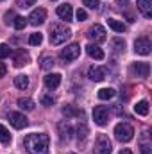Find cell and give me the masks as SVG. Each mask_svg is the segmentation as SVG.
Masks as SVG:
<instances>
[{
    "instance_id": "1",
    "label": "cell",
    "mask_w": 152,
    "mask_h": 154,
    "mask_svg": "<svg viewBox=\"0 0 152 154\" xmlns=\"http://www.w3.org/2000/svg\"><path fill=\"white\" fill-rule=\"evenodd\" d=\"M48 143L50 138L45 133H32L27 134L23 140V147L29 154H48Z\"/></svg>"
},
{
    "instance_id": "2",
    "label": "cell",
    "mask_w": 152,
    "mask_h": 154,
    "mask_svg": "<svg viewBox=\"0 0 152 154\" xmlns=\"http://www.w3.org/2000/svg\"><path fill=\"white\" fill-rule=\"evenodd\" d=\"M72 36V31L65 25H54L50 29V45H61Z\"/></svg>"
},
{
    "instance_id": "3",
    "label": "cell",
    "mask_w": 152,
    "mask_h": 154,
    "mask_svg": "<svg viewBox=\"0 0 152 154\" xmlns=\"http://www.w3.org/2000/svg\"><path fill=\"white\" fill-rule=\"evenodd\" d=\"M114 136H116L118 142L127 143V142L132 140V136H134V129H132L131 124H127V122H120V124H116V127H114Z\"/></svg>"
},
{
    "instance_id": "4",
    "label": "cell",
    "mask_w": 152,
    "mask_h": 154,
    "mask_svg": "<svg viewBox=\"0 0 152 154\" xmlns=\"http://www.w3.org/2000/svg\"><path fill=\"white\" fill-rule=\"evenodd\" d=\"M93 152L95 154H111L113 152V143L106 134H99L93 145Z\"/></svg>"
},
{
    "instance_id": "5",
    "label": "cell",
    "mask_w": 152,
    "mask_h": 154,
    "mask_svg": "<svg viewBox=\"0 0 152 154\" xmlns=\"http://www.w3.org/2000/svg\"><path fill=\"white\" fill-rule=\"evenodd\" d=\"M150 48H152L150 39L147 38V36H141V38H138L134 41V52L140 54V56H149Z\"/></svg>"
},
{
    "instance_id": "6",
    "label": "cell",
    "mask_w": 152,
    "mask_h": 154,
    "mask_svg": "<svg viewBox=\"0 0 152 154\" xmlns=\"http://www.w3.org/2000/svg\"><path fill=\"white\" fill-rule=\"evenodd\" d=\"M9 122H11V125L14 129H23V127L29 125V118L23 115V113H16V111L9 113Z\"/></svg>"
},
{
    "instance_id": "7",
    "label": "cell",
    "mask_w": 152,
    "mask_h": 154,
    "mask_svg": "<svg viewBox=\"0 0 152 154\" xmlns=\"http://www.w3.org/2000/svg\"><path fill=\"white\" fill-rule=\"evenodd\" d=\"M93 120L97 125H106L108 120H109V113H108V108L106 106H97L93 109Z\"/></svg>"
},
{
    "instance_id": "8",
    "label": "cell",
    "mask_w": 152,
    "mask_h": 154,
    "mask_svg": "<svg viewBox=\"0 0 152 154\" xmlns=\"http://www.w3.org/2000/svg\"><path fill=\"white\" fill-rule=\"evenodd\" d=\"M27 20H29V23H31V25H41V23H45V20H47V11H45L43 7L32 9Z\"/></svg>"
},
{
    "instance_id": "9",
    "label": "cell",
    "mask_w": 152,
    "mask_h": 154,
    "mask_svg": "<svg viewBox=\"0 0 152 154\" xmlns=\"http://www.w3.org/2000/svg\"><path fill=\"white\" fill-rule=\"evenodd\" d=\"M79 54H81V47L77 43H72V45H68L66 48L61 50V57L65 61H74V59L79 57Z\"/></svg>"
},
{
    "instance_id": "10",
    "label": "cell",
    "mask_w": 152,
    "mask_h": 154,
    "mask_svg": "<svg viewBox=\"0 0 152 154\" xmlns=\"http://www.w3.org/2000/svg\"><path fill=\"white\" fill-rule=\"evenodd\" d=\"M108 75V68L106 66H90V70H88V77L91 79V81H95V82H100V81H104Z\"/></svg>"
},
{
    "instance_id": "11",
    "label": "cell",
    "mask_w": 152,
    "mask_h": 154,
    "mask_svg": "<svg viewBox=\"0 0 152 154\" xmlns=\"http://www.w3.org/2000/svg\"><path fill=\"white\" fill-rule=\"evenodd\" d=\"M88 38H90V39H95L97 43H102V41H106V29H104L102 25L95 23V25L88 31Z\"/></svg>"
},
{
    "instance_id": "12",
    "label": "cell",
    "mask_w": 152,
    "mask_h": 154,
    "mask_svg": "<svg viewBox=\"0 0 152 154\" xmlns=\"http://www.w3.org/2000/svg\"><path fill=\"white\" fill-rule=\"evenodd\" d=\"M31 61V56H29V52L27 50H23V48H20V50H16L14 54H13V65L14 66H23V65H27Z\"/></svg>"
},
{
    "instance_id": "13",
    "label": "cell",
    "mask_w": 152,
    "mask_h": 154,
    "mask_svg": "<svg viewBox=\"0 0 152 154\" xmlns=\"http://www.w3.org/2000/svg\"><path fill=\"white\" fill-rule=\"evenodd\" d=\"M131 72H132V75L145 79V77H149V74H150V66H149V63H134L131 66Z\"/></svg>"
},
{
    "instance_id": "14",
    "label": "cell",
    "mask_w": 152,
    "mask_h": 154,
    "mask_svg": "<svg viewBox=\"0 0 152 154\" xmlns=\"http://www.w3.org/2000/svg\"><path fill=\"white\" fill-rule=\"evenodd\" d=\"M56 13H57V16H59L61 20H65V22H72V18H74V9H72L70 4H63V5H59Z\"/></svg>"
},
{
    "instance_id": "15",
    "label": "cell",
    "mask_w": 152,
    "mask_h": 154,
    "mask_svg": "<svg viewBox=\"0 0 152 154\" xmlns=\"http://www.w3.org/2000/svg\"><path fill=\"white\" fill-rule=\"evenodd\" d=\"M57 131H59L61 140H66V142L72 138V133H74V129H72V125L68 122H59L57 124Z\"/></svg>"
},
{
    "instance_id": "16",
    "label": "cell",
    "mask_w": 152,
    "mask_h": 154,
    "mask_svg": "<svg viewBox=\"0 0 152 154\" xmlns=\"http://www.w3.org/2000/svg\"><path fill=\"white\" fill-rule=\"evenodd\" d=\"M86 52H88L90 57H93V59H97V61H102V59H104V50H102L99 45L90 43V45L86 47Z\"/></svg>"
},
{
    "instance_id": "17",
    "label": "cell",
    "mask_w": 152,
    "mask_h": 154,
    "mask_svg": "<svg viewBox=\"0 0 152 154\" xmlns=\"http://www.w3.org/2000/svg\"><path fill=\"white\" fill-rule=\"evenodd\" d=\"M61 84V74H48L45 77V86L48 90H56Z\"/></svg>"
},
{
    "instance_id": "18",
    "label": "cell",
    "mask_w": 152,
    "mask_h": 154,
    "mask_svg": "<svg viewBox=\"0 0 152 154\" xmlns=\"http://www.w3.org/2000/svg\"><path fill=\"white\" fill-rule=\"evenodd\" d=\"M138 9L145 18L152 16V0H138Z\"/></svg>"
},
{
    "instance_id": "19",
    "label": "cell",
    "mask_w": 152,
    "mask_h": 154,
    "mask_svg": "<svg viewBox=\"0 0 152 154\" xmlns=\"http://www.w3.org/2000/svg\"><path fill=\"white\" fill-rule=\"evenodd\" d=\"M63 115L66 118H75V116H82V109H77L74 106H65L63 108Z\"/></svg>"
},
{
    "instance_id": "20",
    "label": "cell",
    "mask_w": 152,
    "mask_h": 154,
    "mask_svg": "<svg viewBox=\"0 0 152 154\" xmlns=\"http://www.w3.org/2000/svg\"><path fill=\"white\" fill-rule=\"evenodd\" d=\"M114 95H116V91H114L113 88H102V90H99V93H97V97H99L100 100H109V99H113Z\"/></svg>"
},
{
    "instance_id": "21",
    "label": "cell",
    "mask_w": 152,
    "mask_h": 154,
    "mask_svg": "<svg viewBox=\"0 0 152 154\" xmlns=\"http://www.w3.org/2000/svg\"><path fill=\"white\" fill-rule=\"evenodd\" d=\"M18 108L23 109V111H32V109H34V100L22 97V99H18Z\"/></svg>"
},
{
    "instance_id": "22",
    "label": "cell",
    "mask_w": 152,
    "mask_h": 154,
    "mask_svg": "<svg viewBox=\"0 0 152 154\" xmlns=\"http://www.w3.org/2000/svg\"><path fill=\"white\" fill-rule=\"evenodd\" d=\"M14 86L18 90H27L29 88V77L27 75H16L14 77Z\"/></svg>"
},
{
    "instance_id": "23",
    "label": "cell",
    "mask_w": 152,
    "mask_h": 154,
    "mask_svg": "<svg viewBox=\"0 0 152 154\" xmlns=\"http://www.w3.org/2000/svg\"><path fill=\"white\" fill-rule=\"evenodd\" d=\"M134 111L141 116H147L149 115V102H147V100H140V102L134 106Z\"/></svg>"
},
{
    "instance_id": "24",
    "label": "cell",
    "mask_w": 152,
    "mask_h": 154,
    "mask_svg": "<svg viewBox=\"0 0 152 154\" xmlns=\"http://www.w3.org/2000/svg\"><path fill=\"white\" fill-rule=\"evenodd\" d=\"M108 25L113 29L114 32H123V31H125V25H123V22H120V20H114V18H109V20H108Z\"/></svg>"
},
{
    "instance_id": "25",
    "label": "cell",
    "mask_w": 152,
    "mask_h": 154,
    "mask_svg": "<svg viewBox=\"0 0 152 154\" xmlns=\"http://www.w3.org/2000/svg\"><path fill=\"white\" fill-rule=\"evenodd\" d=\"M39 66H41V70H50V68L54 66V57L43 56V57L39 59Z\"/></svg>"
},
{
    "instance_id": "26",
    "label": "cell",
    "mask_w": 152,
    "mask_h": 154,
    "mask_svg": "<svg viewBox=\"0 0 152 154\" xmlns=\"http://www.w3.org/2000/svg\"><path fill=\"white\" fill-rule=\"evenodd\" d=\"M13 25H14V29H16V31H23V29H25V25H27V18H23V16H14Z\"/></svg>"
},
{
    "instance_id": "27",
    "label": "cell",
    "mask_w": 152,
    "mask_h": 154,
    "mask_svg": "<svg viewBox=\"0 0 152 154\" xmlns=\"http://www.w3.org/2000/svg\"><path fill=\"white\" fill-rule=\"evenodd\" d=\"M111 47H113L114 52H122L123 48H125V41L120 38H113L111 39Z\"/></svg>"
},
{
    "instance_id": "28",
    "label": "cell",
    "mask_w": 152,
    "mask_h": 154,
    "mask_svg": "<svg viewBox=\"0 0 152 154\" xmlns=\"http://www.w3.org/2000/svg\"><path fill=\"white\" fill-rule=\"evenodd\" d=\"M0 142L5 143V145L11 142V134H9V131H7L5 125H0Z\"/></svg>"
},
{
    "instance_id": "29",
    "label": "cell",
    "mask_w": 152,
    "mask_h": 154,
    "mask_svg": "<svg viewBox=\"0 0 152 154\" xmlns=\"http://www.w3.org/2000/svg\"><path fill=\"white\" fill-rule=\"evenodd\" d=\"M41 41H43V34H41V32H32V34L29 36V43H31L32 47L41 45Z\"/></svg>"
},
{
    "instance_id": "30",
    "label": "cell",
    "mask_w": 152,
    "mask_h": 154,
    "mask_svg": "<svg viewBox=\"0 0 152 154\" xmlns=\"http://www.w3.org/2000/svg\"><path fill=\"white\" fill-rule=\"evenodd\" d=\"M86 134H88V127H86V124H81V125L77 127V138H79V140H84Z\"/></svg>"
},
{
    "instance_id": "31",
    "label": "cell",
    "mask_w": 152,
    "mask_h": 154,
    "mask_svg": "<svg viewBox=\"0 0 152 154\" xmlns=\"http://www.w3.org/2000/svg\"><path fill=\"white\" fill-rule=\"evenodd\" d=\"M9 54H11V48H9V45H5V43H0V59L7 57Z\"/></svg>"
},
{
    "instance_id": "32",
    "label": "cell",
    "mask_w": 152,
    "mask_h": 154,
    "mask_svg": "<svg viewBox=\"0 0 152 154\" xmlns=\"http://www.w3.org/2000/svg\"><path fill=\"white\" fill-rule=\"evenodd\" d=\"M82 4L86 7H90V9H99L100 7V2L99 0H82Z\"/></svg>"
},
{
    "instance_id": "33",
    "label": "cell",
    "mask_w": 152,
    "mask_h": 154,
    "mask_svg": "<svg viewBox=\"0 0 152 154\" xmlns=\"http://www.w3.org/2000/svg\"><path fill=\"white\" fill-rule=\"evenodd\" d=\"M54 102H56V99H54L52 95H43V97H41V104H43V106H52Z\"/></svg>"
},
{
    "instance_id": "34",
    "label": "cell",
    "mask_w": 152,
    "mask_h": 154,
    "mask_svg": "<svg viewBox=\"0 0 152 154\" xmlns=\"http://www.w3.org/2000/svg\"><path fill=\"white\" fill-rule=\"evenodd\" d=\"M75 16H77V20H79V22H84V20L88 18V14H86V11H84V9H77Z\"/></svg>"
},
{
    "instance_id": "35",
    "label": "cell",
    "mask_w": 152,
    "mask_h": 154,
    "mask_svg": "<svg viewBox=\"0 0 152 154\" xmlns=\"http://www.w3.org/2000/svg\"><path fill=\"white\" fill-rule=\"evenodd\" d=\"M16 2H18L20 7H31V5H34L36 0H16Z\"/></svg>"
},
{
    "instance_id": "36",
    "label": "cell",
    "mask_w": 152,
    "mask_h": 154,
    "mask_svg": "<svg viewBox=\"0 0 152 154\" xmlns=\"http://www.w3.org/2000/svg\"><path fill=\"white\" fill-rule=\"evenodd\" d=\"M141 154H150V143L149 142H141Z\"/></svg>"
},
{
    "instance_id": "37",
    "label": "cell",
    "mask_w": 152,
    "mask_h": 154,
    "mask_svg": "<svg viewBox=\"0 0 152 154\" xmlns=\"http://www.w3.org/2000/svg\"><path fill=\"white\" fill-rule=\"evenodd\" d=\"M5 74H7V66L4 63H0V77H4Z\"/></svg>"
},
{
    "instance_id": "38",
    "label": "cell",
    "mask_w": 152,
    "mask_h": 154,
    "mask_svg": "<svg viewBox=\"0 0 152 154\" xmlns=\"http://www.w3.org/2000/svg\"><path fill=\"white\" fill-rule=\"evenodd\" d=\"M120 154H132V152H131V149H122Z\"/></svg>"
},
{
    "instance_id": "39",
    "label": "cell",
    "mask_w": 152,
    "mask_h": 154,
    "mask_svg": "<svg viewBox=\"0 0 152 154\" xmlns=\"http://www.w3.org/2000/svg\"><path fill=\"white\" fill-rule=\"evenodd\" d=\"M123 2H127V0H118V4H123Z\"/></svg>"
},
{
    "instance_id": "40",
    "label": "cell",
    "mask_w": 152,
    "mask_h": 154,
    "mask_svg": "<svg viewBox=\"0 0 152 154\" xmlns=\"http://www.w3.org/2000/svg\"><path fill=\"white\" fill-rule=\"evenodd\" d=\"M0 2H2V0H0Z\"/></svg>"
},
{
    "instance_id": "41",
    "label": "cell",
    "mask_w": 152,
    "mask_h": 154,
    "mask_svg": "<svg viewBox=\"0 0 152 154\" xmlns=\"http://www.w3.org/2000/svg\"><path fill=\"white\" fill-rule=\"evenodd\" d=\"M72 154H74V152H72Z\"/></svg>"
}]
</instances>
